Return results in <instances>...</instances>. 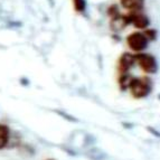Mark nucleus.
<instances>
[{"label":"nucleus","mask_w":160,"mask_h":160,"mask_svg":"<svg viewBox=\"0 0 160 160\" xmlns=\"http://www.w3.org/2000/svg\"><path fill=\"white\" fill-rule=\"evenodd\" d=\"M143 34L146 35V37L148 38V40L156 39V36H157V32H156V30L155 29H149V28H147V29L144 30Z\"/></svg>","instance_id":"9d476101"},{"label":"nucleus","mask_w":160,"mask_h":160,"mask_svg":"<svg viewBox=\"0 0 160 160\" xmlns=\"http://www.w3.org/2000/svg\"><path fill=\"white\" fill-rule=\"evenodd\" d=\"M133 76H131L129 73H126V74H120V78H119V84H120V88L122 90H126V88H129V85H130V82L132 80Z\"/></svg>","instance_id":"6e6552de"},{"label":"nucleus","mask_w":160,"mask_h":160,"mask_svg":"<svg viewBox=\"0 0 160 160\" xmlns=\"http://www.w3.org/2000/svg\"><path fill=\"white\" fill-rule=\"evenodd\" d=\"M136 64L147 74H153L158 71L157 59L152 56L151 54L138 53L134 55Z\"/></svg>","instance_id":"f03ea898"},{"label":"nucleus","mask_w":160,"mask_h":160,"mask_svg":"<svg viewBox=\"0 0 160 160\" xmlns=\"http://www.w3.org/2000/svg\"><path fill=\"white\" fill-rule=\"evenodd\" d=\"M130 24L133 25L138 29H147L150 25V20L141 11H129Z\"/></svg>","instance_id":"20e7f679"},{"label":"nucleus","mask_w":160,"mask_h":160,"mask_svg":"<svg viewBox=\"0 0 160 160\" xmlns=\"http://www.w3.org/2000/svg\"><path fill=\"white\" fill-rule=\"evenodd\" d=\"M73 6L78 12H83L86 8L85 0H73Z\"/></svg>","instance_id":"1a4fd4ad"},{"label":"nucleus","mask_w":160,"mask_h":160,"mask_svg":"<svg viewBox=\"0 0 160 160\" xmlns=\"http://www.w3.org/2000/svg\"><path fill=\"white\" fill-rule=\"evenodd\" d=\"M48 160H53V159H48Z\"/></svg>","instance_id":"9b49d317"},{"label":"nucleus","mask_w":160,"mask_h":160,"mask_svg":"<svg viewBox=\"0 0 160 160\" xmlns=\"http://www.w3.org/2000/svg\"><path fill=\"white\" fill-rule=\"evenodd\" d=\"M148 43H149L148 38L141 32H131L127 37V44H128L129 48L136 53H141L142 51H144L147 48Z\"/></svg>","instance_id":"7ed1b4c3"},{"label":"nucleus","mask_w":160,"mask_h":160,"mask_svg":"<svg viewBox=\"0 0 160 160\" xmlns=\"http://www.w3.org/2000/svg\"><path fill=\"white\" fill-rule=\"evenodd\" d=\"M131 94L136 99H143L151 93L152 90V81L148 76L141 78H132L129 85Z\"/></svg>","instance_id":"f257e3e1"},{"label":"nucleus","mask_w":160,"mask_h":160,"mask_svg":"<svg viewBox=\"0 0 160 160\" xmlns=\"http://www.w3.org/2000/svg\"><path fill=\"white\" fill-rule=\"evenodd\" d=\"M136 65V58L134 54L131 53H123L118 62V69L120 74H126L130 72V69Z\"/></svg>","instance_id":"39448f33"},{"label":"nucleus","mask_w":160,"mask_h":160,"mask_svg":"<svg viewBox=\"0 0 160 160\" xmlns=\"http://www.w3.org/2000/svg\"><path fill=\"white\" fill-rule=\"evenodd\" d=\"M10 128L5 123H0V150L5 149L10 141Z\"/></svg>","instance_id":"0eeeda50"},{"label":"nucleus","mask_w":160,"mask_h":160,"mask_svg":"<svg viewBox=\"0 0 160 160\" xmlns=\"http://www.w3.org/2000/svg\"><path fill=\"white\" fill-rule=\"evenodd\" d=\"M120 3L129 11H142L144 0H120Z\"/></svg>","instance_id":"423d86ee"}]
</instances>
